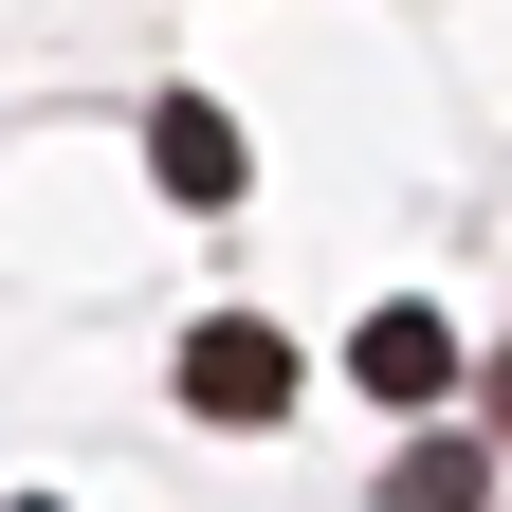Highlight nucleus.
<instances>
[{"label":"nucleus","instance_id":"f03ea898","mask_svg":"<svg viewBox=\"0 0 512 512\" xmlns=\"http://www.w3.org/2000/svg\"><path fill=\"white\" fill-rule=\"evenodd\" d=\"M348 366H366L403 421H439V403H458V330H439V311H366V330H348Z\"/></svg>","mask_w":512,"mask_h":512},{"label":"nucleus","instance_id":"f257e3e1","mask_svg":"<svg viewBox=\"0 0 512 512\" xmlns=\"http://www.w3.org/2000/svg\"><path fill=\"white\" fill-rule=\"evenodd\" d=\"M293 330H256V311H202V330H183V403H202V421H275L293 403Z\"/></svg>","mask_w":512,"mask_h":512},{"label":"nucleus","instance_id":"7ed1b4c3","mask_svg":"<svg viewBox=\"0 0 512 512\" xmlns=\"http://www.w3.org/2000/svg\"><path fill=\"white\" fill-rule=\"evenodd\" d=\"M147 183H165V202H238V128H220L202 92H165V110H147Z\"/></svg>","mask_w":512,"mask_h":512},{"label":"nucleus","instance_id":"39448f33","mask_svg":"<svg viewBox=\"0 0 512 512\" xmlns=\"http://www.w3.org/2000/svg\"><path fill=\"white\" fill-rule=\"evenodd\" d=\"M458 384H476V403H494V439H512V348H494V366H458Z\"/></svg>","mask_w":512,"mask_h":512},{"label":"nucleus","instance_id":"20e7f679","mask_svg":"<svg viewBox=\"0 0 512 512\" xmlns=\"http://www.w3.org/2000/svg\"><path fill=\"white\" fill-rule=\"evenodd\" d=\"M384 512H476V439H403V458H384Z\"/></svg>","mask_w":512,"mask_h":512},{"label":"nucleus","instance_id":"423d86ee","mask_svg":"<svg viewBox=\"0 0 512 512\" xmlns=\"http://www.w3.org/2000/svg\"><path fill=\"white\" fill-rule=\"evenodd\" d=\"M0 512H55V494H0Z\"/></svg>","mask_w":512,"mask_h":512}]
</instances>
